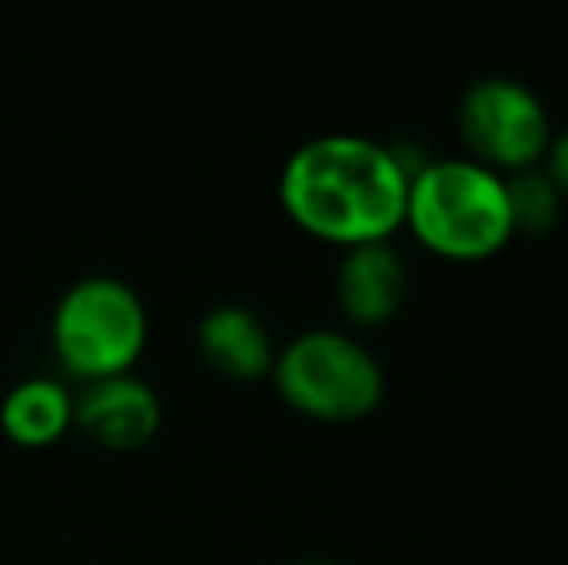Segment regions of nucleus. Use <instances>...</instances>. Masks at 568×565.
I'll list each match as a JSON object with an SVG mask.
<instances>
[{
	"label": "nucleus",
	"mask_w": 568,
	"mask_h": 565,
	"mask_svg": "<svg viewBox=\"0 0 568 565\" xmlns=\"http://www.w3.org/2000/svg\"><path fill=\"white\" fill-rule=\"evenodd\" d=\"M406 171L395 148L352 132L314 137L291 151L278 174V202L294 225L333 244L390 241L406 221Z\"/></svg>",
	"instance_id": "1"
},
{
	"label": "nucleus",
	"mask_w": 568,
	"mask_h": 565,
	"mask_svg": "<svg viewBox=\"0 0 568 565\" xmlns=\"http://www.w3.org/2000/svg\"><path fill=\"white\" fill-rule=\"evenodd\" d=\"M403 225L434 256L456 264L495 256L515 236L503 174L468 155L426 159L410 174Z\"/></svg>",
	"instance_id": "2"
},
{
	"label": "nucleus",
	"mask_w": 568,
	"mask_h": 565,
	"mask_svg": "<svg viewBox=\"0 0 568 565\" xmlns=\"http://www.w3.org/2000/svg\"><path fill=\"white\" fill-rule=\"evenodd\" d=\"M271 380L294 411L322 423H356L383 400V369L375 353L341 330H306L286 341Z\"/></svg>",
	"instance_id": "3"
},
{
	"label": "nucleus",
	"mask_w": 568,
	"mask_h": 565,
	"mask_svg": "<svg viewBox=\"0 0 568 565\" xmlns=\"http://www.w3.org/2000/svg\"><path fill=\"white\" fill-rule=\"evenodd\" d=\"M54 356L82 380L124 376L148 345L143 299L116 275H85L59 299L51 317Z\"/></svg>",
	"instance_id": "4"
},
{
	"label": "nucleus",
	"mask_w": 568,
	"mask_h": 565,
	"mask_svg": "<svg viewBox=\"0 0 568 565\" xmlns=\"http://www.w3.org/2000/svg\"><path fill=\"white\" fill-rule=\"evenodd\" d=\"M460 140L471 151L468 159L484 163L495 174H515L541 167L554 140L549 109L530 85L515 78H479L464 90L456 105Z\"/></svg>",
	"instance_id": "5"
},
{
	"label": "nucleus",
	"mask_w": 568,
	"mask_h": 565,
	"mask_svg": "<svg viewBox=\"0 0 568 565\" xmlns=\"http://www.w3.org/2000/svg\"><path fill=\"white\" fill-rule=\"evenodd\" d=\"M74 423L109 450H140L163 426V400L135 376L93 380L74 400Z\"/></svg>",
	"instance_id": "6"
},
{
	"label": "nucleus",
	"mask_w": 568,
	"mask_h": 565,
	"mask_svg": "<svg viewBox=\"0 0 568 565\" xmlns=\"http://www.w3.org/2000/svg\"><path fill=\"white\" fill-rule=\"evenodd\" d=\"M337 306L356 325H387L406 302V264L390 241L352 244L337 264Z\"/></svg>",
	"instance_id": "7"
},
{
	"label": "nucleus",
	"mask_w": 568,
	"mask_h": 565,
	"mask_svg": "<svg viewBox=\"0 0 568 565\" xmlns=\"http://www.w3.org/2000/svg\"><path fill=\"white\" fill-rule=\"evenodd\" d=\"M197 349L229 380H263L275 369V341L263 317L240 302H221L197 322Z\"/></svg>",
	"instance_id": "8"
},
{
	"label": "nucleus",
	"mask_w": 568,
	"mask_h": 565,
	"mask_svg": "<svg viewBox=\"0 0 568 565\" xmlns=\"http://www.w3.org/2000/svg\"><path fill=\"white\" fill-rule=\"evenodd\" d=\"M0 426L16 445H28V450L54 445L74 426V395L51 376H28L8 387L0 403Z\"/></svg>",
	"instance_id": "9"
},
{
	"label": "nucleus",
	"mask_w": 568,
	"mask_h": 565,
	"mask_svg": "<svg viewBox=\"0 0 568 565\" xmlns=\"http://www.w3.org/2000/svg\"><path fill=\"white\" fill-rule=\"evenodd\" d=\"M503 186H507V210H510V229H515V233L541 236L557 225L565 194L554 186V179H549L541 167L503 174Z\"/></svg>",
	"instance_id": "10"
},
{
	"label": "nucleus",
	"mask_w": 568,
	"mask_h": 565,
	"mask_svg": "<svg viewBox=\"0 0 568 565\" xmlns=\"http://www.w3.org/2000/svg\"><path fill=\"white\" fill-rule=\"evenodd\" d=\"M541 171L554 179V186L561 190V194H568V129L565 132H557L554 140H549V148H546V159H541Z\"/></svg>",
	"instance_id": "11"
},
{
	"label": "nucleus",
	"mask_w": 568,
	"mask_h": 565,
	"mask_svg": "<svg viewBox=\"0 0 568 565\" xmlns=\"http://www.w3.org/2000/svg\"><path fill=\"white\" fill-rule=\"evenodd\" d=\"M294 565H341V562H325V558H306V562H294Z\"/></svg>",
	"instance_id": "12"
}]
</instances>
